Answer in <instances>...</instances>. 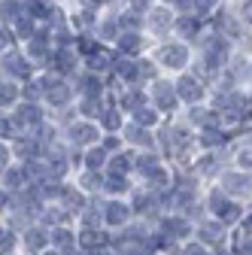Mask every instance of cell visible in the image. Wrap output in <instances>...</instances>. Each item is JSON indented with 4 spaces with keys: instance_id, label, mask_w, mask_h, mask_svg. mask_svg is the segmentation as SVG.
Returning <instances> with one entry per match:
<instances>
[{
    "instance_id": "cell-5",
    "label": "cell",
    "mask_w": 252,
    "mask_h": 255,
    "mask_svg": "<svg viewBox=\"0 0 252 255\" xmlns=\"http://www.w3.org/2000/svg\"><path fill=\"white\" fill-rule=\"evenodd\" d=\"M176 88V94H179V101H188V104H195V101H201L204 98V85H201V79H195V76H179V82L173 85Z\"/></svg>"
},
{
    "instance_id": "cell-17",
    "label": "cell",
    "mask_w": 252,
    "mask_h": 255,
    "mask_svg": "<svg viewBox=\"0 0 252 255\" xmlns=\"http://www.w3.org/2000/svg\"><path fill=\"white\" fill-rule=\"evenodd\" d=\"M237 18L252 27V0H243V3H240V15H237Z\"/></svg>"
},
{
    "instance_id": "cell-25",
    "label": "cell",
    "mask_w": 252,
    "mask_h": 255,
    "mask_svg": "<svg viewBox=\"0 0 252 255\" xmlns=\"http://www.w3.org/2000/svg\"><path fill=\"white\" fill-rule=\"evenodd\" d=\"M6 204V195H3V191H0V207H3Z\"/></svg>"
},
{
    "instance_id": "cell-20",
    "label": "cell",
    "mask_w": 252,
    "mask_h": 255,
    "mask_svg": "<svg viewBox=\"0 0 252 255\" xmlns=\"http://www.w3.org/2000/svg\"><path fill=\"white\" fill-rule=\"evenodd\" d=\"M113 170L119 173V170H128V158H116V164H113Z\"/></svg>"
},
{
    "instance_id": "cell-9",
    "label": "cell",
    "mask_w": 252,
    "mask_h": 255,
    "mask_svg": "<svg viewBox=\"0 0 252 255\" xmlns=\"http://www.w3.org/2000/svg\"><path fill=\"white\" fill-rule=\"evenodd\" d=\"M104 219L110 222V225H122V222L128 219V207H122V204H110V207H107V213H104Z\"/></svg>"
},
{
    "instance_id": "cell-18",
    "label": "cell",
    "mask_w": 252,
    "mask_h": 255,
    "mask_svg": "<svg viewBox=\"0 0 252 255\" xmlns=\"http://www.w3.org/2000/svg\"><path fill=\"white\" fill-rule=\"evenodd\" d=\"M43 240H46V237H43V231H27V246H30V249H40V246H43Z\"/></svg>"
},
{
    "instance_id": "cell-15",
    "label": "cell",
    "mask_w": 252,
    "mask_h": 255,
    "mask_svg": "<svg viewBox=\"0 0 252 255\" xmlns=\"http://www.w3.org/2000/svg\"><path fill=\"white\" fill-rule=\"evenodd\" d=\"M52 243H55V246H70L73 237H70V231H64V228H55V231H52Z\"/></svg>"
},
{
    "instance_id": "cell-6",
    "label": "cell",
    "mask_w": 252,
    "mask_h": 255,
    "mask_svg": "<svg viewBox=\"0 0 252 255\" xmlns=\"http://www.w3.org/2000/svg\"><path fill=\"white\" fill-rule=\"evenodd\" d=\"M152 98H155V104H158V110H173V107L179 104L176 88L167 85V82H161V79H155V82H152Z\"/></svg>"
},
{
    "instance_id": "cell-24",
    "label": "cell",
    "mask_w": 252,
    "mask_h": 255,
    "mask_svg": "<svg viewBox=\"0 0 252 255\" xmlns=\"http://www.w3.org/2000/svg\"><path fill=\"white\" fill-rule=\"evenodd\" d=\"M6 167V149H0V170Z\"/></svg>"
},
{
    "instance_id": "cell-2",
    "label": "cell",
    "mask_w": 252,
    "mask_h": 255,
    "mask_svg": "<svg viewBox=\"0 0 252 255\" xmlns=\"http://www.w3.org/2000/svg\"><path fill=\"white\" fill-rule=\"evenodd\" d=\"M188 61H192V49H188V43H182V40H170L158 52V64L167 67V70H182Z\"/></svg>"
},
{
    "instance_id": "cell-13",
    "label": "cell",
    "mask_w": 252,
    "mask_h": 255,
    "mask_svg": "<svg viewBox=\"0 0 252 255\" xmlns=\"http://www.w3.org/2000/svg\"><path fill=\"white\" fill-rule=\"evenodd\" d=\"M225 185H228V191H246L249 179L246 176H225Z\"/></svg>"
},
{
    "instance_id": "cell-1",
    "label": "cell",
    "mask_w": 252,
    "mask_h": 255,
    "mask_svg": "<svg viewBox=\"0 0 252 255\" xmlns=\"http://www.w3.org/2000/svg\"><path fill=\"white\" fill-rule=\"evenodd\" d=\"M34 73H37V67H34V61L21 52V46H12V49H6L3 55H0V76L15 79V82H24V79H30Z\"/></svg>"
},
{
    "instance_id": "cell-19",
    "label": "cell",
    "mask_w": 252,
    "mask_h": 255,
    "mask_svg": "<svg viewBox=\"0 0 252 255\" xmlns=\"http://www.w3.org/2000/svg\"><path fill=\"white\" fill-rule=\"evenodd\" d=\"M107 188H110V191H125V188H128V185H125V179H119V176H113V179L107 182Z\"/></svg>"
},
{
    "instance_id": "cell-10",
    "label": "cell",
    "mask_w": 252,
    "mask_h": 255,
    "mask_svg": "<svg viewBox=\"0 0 252 255\" xmlns=\"http://www.w3.org/2000/svg\"><path fill=\"white\" fill-rule=\"evenodd\" d=\"M98 119L104 122V128H110V131H116V128L122 125V113H119V110H104Z\"/></svg>"
},
{
    "instance_id": "cell-7",
    "label": "cell",
    "mask_w": 252,
    "mask_h": 255,
    "mask_svg": "<svg viewBox=\"0 0 252 255\" xmlns=\"http://www.w3.org/2000/svg\"><path fill=\"white\" fill-rule=\"evenodd\" d=\"M24 12V0H0V24L9 27Z\"/></svg>"
},
{
    "instance_id": "cell-23",
    "label": "cell",
    "mask_w": 252,
    "mask_h": 255,
    "mask_svg": "<svg viewBox=\"0 0 252 255\" xmlns=\"http://www.w3.org/2000/svg\"><path fill=\"white\" fill-rule=\"evenodd\" d=\"M185 255H204V249H201V246H188Z\"/></svg>"
},
{
    "instance_id": "cell-3",
    "label": "cell",
    "mask_w": 252,
    "mask_h": 255,
    "mask_svg": "<svg viewBox=\"0 0 252 255\" xmlns=\"http://www.w3.org/2000/svg\"><path fill=\"white\" fill-rule=\"evenodd\" d=\"M173 21H176V12L170 6H152L146 12L143 30H149V34H155V37H167L170 30H173Z\"/></svg>"
},
{
    "instance_id": "cell-16",
    "label": "cell",
    "mask_w": 252,
    "mask_h": 255,
    "mask_svg": "<svg viewBox=\"0 0 252 255\" xmlns=\"http://www.w3.org/2000/svg\"><path fill=\"white\" fill-rule=\"evenodd\" d=\"M128 137H131L134 143H146V146H149V134L143 131L140 125H131V128H128Z\"/></svg>"
},
{
    "instance_id": "cell-22",
    "label": "cell",
    "mask_w": 252,
    "mask_h": 255,
    "mask_svg": "<svg viewBox=\"0 0 252 255\" xmlns=\"http://www.w3.org/2000/svg\"><path fill=\"white\" fill-rule=\"evenodd\" d=\"M240 167H252V152H240Z\"/></svg>"
},
{
    "instance_id": "cell-21",
    "label": "cell",
    "mask_w": 252,
    "mask_h": 255,
    "mask_svg": "<svg viewBox=\"0 0 252 255\" xmlns=\"http://www.w3.org/2000/svg\"><path fill=\"white\" fill-rule=\"evenodd\" d=\"M201 234H204V240H216V237H222V234H216V228H210V225H207Z\"/></svg>"
},
{
    "instance_id": "cell-4",
    "label": "cell",
    "mask_w": 252,
    "mask_h": 255,
    "mask_svg": "<svg viewBox=\"0 0 252 255\" xmlns=\"http://www.w3.org/2000/svg\"><path fill=\"white\" fill-rule=\"evenodd\" d=\"M116 49L128 58H137L143 49H146V34L143 30H119V40H116Z\"/></svg>"
},
{
    "instance_id": "cell-12",
    "label": "cell",
    "mask_w": 252,
    "mask_h": 255,
    "mask_svg": "<svg viewBox=\"0 0 252 255\" xmlns=\"http://www.w3.org/2000/svg\"><path fill=\"white\" fill-rule=\"evenodd\" d=\"M137 125H155L158 122V116H155V110H146V107H137Z\"/></svg>"
},
{
    "instance_id": "cell-26",
    "label": "cell",
    "mask_w": 252,
    "mask_h": 255,
    "mask_svg": "<svg viewBox=\"0 0 252 255\" xmlns=\"http://www.w3.org/2000/svg\"><path fill=\"white\" fill-rule=\"evenodd\" d=\"M52 255H58V252H52Z\"/></svg>"
},
{
    "instance_id": "cell-14",
    "label": "cell",
    "mask_w": 252,
    "mask_h": 255,
    "mask_svg": "<svg viewBox=\"0 0 252 255\" xmlns=\"http://www.w3.org/2000/svg\"><path fill=\"white\" fill-rule=\"evenodd\" d=\"M85 164H88V170L101 167V164H104V149H91V152L85 155Z\"/></svg>"
},
{
    "instance_id": "cell-11",
    "label": "cell",
    "mask_w": 252,
    "mask_h": 255,
    "mask_svg": "<svg viewBox=\"0 0 252 255\" xmlns=\"http://www.w3.org/2000/svg\"><path fill=\"white\" fill-rule=\"evenodd\" d=\"M12 46H18V43H15V37H12V30L0 24V55H3L6 49H12Z\"/></svg>"
},
{
    "instance_id": "cell-8",
    "label": "cell",
    "mask_w": 252,
    "mask_h": 255,
    "mask_svg": "<svg viewBox=\"0 0 252 255\" xmlns=\"http://www.w3.org/2000/svg\"><path fill=\"white\" fill-rule=\"evenodd\" d=\"M70 137L76 143H88V140L98 137V128H94L91 122H76V125H70Z\"/></svg>"
}]
</instances>
